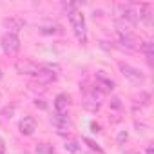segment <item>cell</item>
Returning <instances> with one entry per match:
<instances>
[{
    "mask_svg": "<svg viewBox=\"0 0 154 154\" xmlns=\"http://www.w3.org/2000/svg\"><path fill=\"white\" fill-rule=\"evenodd\" d=\"M65 9H67L69 22H71V26H72V29H74V35L78 36V40H80L82 44H85V40H87V33H85V18H84V15H82L78 9H76L74 4L65 6Z\"/></svg>",
    "mask_w": 154,
    "mask_h": 154,
    "instance_id": "cell-1",
    "label": "cell"
},
{
    "mask_svg": "<svg viewBox=\"0 0 154 154\" xmlns=\"http://www.w3.org/2000/svg\"><path fill=\"white\" fill-rule=\"evenodd\" d=\"M116 44L123 51H134L138 47V38L129 31V29H118V38Z\"/></svg>",
    "mask_w": 154,
    "mask_h": 154,
    "instance_id": "cell-2",
    "label": "cell"
},
{
    "mask_svg": "<svg viewBox=\"0 0 154 154\" xmlns=\"http://www.w3.org/2000/svg\"><path fill=\"white\" fill-rule=\"evenodd\" d=\"M116 17H118V20H122V22H125L129 26L138 24V13H136L134 6H129V4L127 6L125 4L116 6Z\"/></svg>",
    "mask_w": 154,
    "mask_h": 154,
    "instance_id": "cell-3",
    "label": "cell"
},
{
    "mask_svg": "<svg viewBox=\"0 0 154 154\" xmlns=\"http://www.w3.org/2000/svg\"><path fill=\"white\" fill-rule=\"evenodd\" d=\"M120 71H122V74L125 76V78L129 80V82H132V84H143L145 82V74L138 69V67H132V65H129V63H120Z\"/></svg>",
    "mask_w": 154,
    "mask_h": 154,
    "instance_id": "cell-4",
    "label": "cell"
},
{
    "mask_svg": "<svg viewBox=\"0 0 154 154\" xmlns=\"http://www.w3.org/2000/svg\"><path fill=\"white\" fill-rule=\"evenodd\" d=\"M2 49H4V53L9 54V56L18 54V51H20V38H18L17 35H11V33L4 35V36H2Z\"/></svg>",
    "mask_w": 154,
    "mask_h": 154,
    "instance_id": "cell-5",
    "label": "cell"
},
{
    "mask_svg": "<svg viewBox=\"0 0 154 154\" xmlns=\"http://www.w3.org/2000/svg\"><path fill=\"white\" fill-rule=\"evenodd\" d=\"M15 69H17V72H20V74L36 76V74L42 71V65H38V63H35V62H31V60H18V62L15 63Z\"/></svg>",
    "mask_w": 154,
    "mask_h": 154,
    "instance_id": "cell-6",
    "label": "cell"
},
{
    "mask_svg": "<svg viewBox=\"0 0 154 154\" xmlns=\"http://www.w3.org/2000/svg\"><path fill=\"white\" fill-rule=\"evenodd\" d=\"M4 26H6V29H8L11 35H17L18 31H22V29H24L26 22H24L20 17H9V18H6V20H4Z\"/></svg>",
    "mask_w": 154,
    "mask_h": 154,
    "instance_id": "cell-7",
    "label": "cell"
},
{
    "mask_svg": "<svg viewBox=\"0 0 154 154\" xmlns=\"http://www.w3.org/2000/svg\"><path fill=\"white\" fill-rule=\"evenodd\" d=\"M56 80V72L53 69H47V67H42V71L36 74V84L38 85H47V84H53Z\"/></svg>",
    "mask_w": 154,
    "mask_h": 154,
    "instance_id": "cell-8",
    "label": "cell"
},
{
    "mask_svg": "<svg viewBox=\"0 0 154 154\" xmlns=\"http://www.w3.org/2000/svg\"><path fill=\"white\" fill-rule=\"evenodd\" d=\"M18 129H20V132H22L24 136H31V134L36 131V122H35V118L24 116V118L20 120V123H18Z\"/></svg>",
    "mask_w": 154,
    "mask_h": 154,
    "instance_id": "cell-9",
    "label": "cell"
},
{
    "mask_svg": "<svg viewBox=\"0 0 154 154\" xmlns=\"http://www.w3.org/2000/svg\"><path fill=\"white\" fill-rule=\"evenodd\" d=\"M136 13H138V20H141L147 26H152V8L149 4H140Z\"/></svg>",
    "mask_w": 154,
    "mask_h": 154,
    "instance_id": "cell-10",
    "label": "cell"
},
{
    "mask_svg": "<svg viewBox=\"0 0 154 154\" xmlns=\"http://www.w3.org/2000/svg\"><path fill=\"white\" fill-rule=\"evenodd\" d=\"M67 109H69V98L67 94H58L54 100V111L60 116H67Z\"/></svg>",
    "mask_w": 154,
    "mask_h": 154,
    "instance_id": "cell-11",
    "label": "cell"
},
{
    "mask_svg": "<svg viewBox=\"0 0 154 154\" xmlns=\"http://www.w3.org/2000/svg\"><path fill=\"white\" fill-rule=\"evenodd\" d=\"M96 89H98V91L102 89L103 93H109V91L114 89V82L109 80V78H105L103 74H98V76H96Z\"/></svg>",
    "mask_w": 154,
    "mask_h": 154,
    "instance_id": "cell-12",
    "label": "cell"
},
{
    "mask_svg": "<svg viewBox=\"0 0 154 154\" xmlns=\"http://www.w3.org/2000/svg\"><path fill=\"white\" fill-rule=\"evenodd\" d=\"M53 125L58 129V132H65L69 129V122H67V116H60V114H54L53 116Z\"/></svg>",
    "mask_w": 154,
    "mask_h": 154,
    "instance_id": "cell-13",
    "label": "cell"
},
{
    "mask_svg": "<svg viewBox=\"0 0 154 154\" xmlns=\"http://www.w3.org/2000/svg\"><path fill=\"white\" fill-rule=\"evenodd\" d=\"M36 154H54V147L51 143H36Z\"/></svg>",
    "mask_w": 154,
    "mask_h": 154,
    "instance_id": "cell-14",
    "label": "cell"
},
{
    "mask_svg": "<svg viewBox=\"0 0 154 154\" xmlns=\"http://www.w3.org/2000/svg\"><path fill=\"white\" fill-rule=\"evenodd\" d=\"M63 147H65L67 152H72V154H78L80 152V145H78V141H76V140H67Z\"/></svg>",
    "mask_w": 154,
    "mask_h": 154,
    "instance_id": "cell-15",
    "label": "cell"
},
{
    "mask_svg": "<svg viewBox=\"0 0 154 154\" xmlns=\"http://www.w3.org/2000/svg\"><path fill=\"white\" fill-rule=\"evenodd\" d=\"M141 53L149 58V60H152V56H154V49H152V42H143L141 44Z\"/></svg>",
    "mask_w": 154,
    "mask_h": 154,
    "instance_id": "cell-16",
    "label": "cell"
},
{
    "mask_svg": "<svg viewBox=\"0 0 154 154\" xmlns=\"http://www.w3.org/2000/svg\"><path fill=\"white\" fill-rule=\"evenodd\" d=\"M13 114H15V105H6L2 111H0V116H2L4 120H9V118H13Z\"/></svg>",
    "mask_w": 154,
    "mask_h": 154,
    "instance_id": "cell-17",
    "label": "cell"
},
{
    "mask_svg": "<svg viewBox=\"0 0 154 154\" xmlns=\"http://www.w3.org/2000/svg\"><path fill=\"white\" fill-rule=\"evenodd\" d=\"M134 103H136V105H138V103H141V105H149V103H150V94H149V93H140V96L136 98Z\"/></svg>",
    "mask_w": 154,
    "mask_h": 154,
    "instance_id": "cell-18",
    "label": "cell"
},
{
    "mask_svg": "<svg viewBox=\"0 0 154 154\" xmlns=\"http://www.w3.org/2000/svg\"><path fill=\"white\" fill-rule=\"evenodd\" d=\"M84 141L91 147V150H96L98 154H103V150H102V147H98V143L96 141H93V140H89V138H84Z\"/></svg>",
    "mask_w": 154,
    "mask_h": 154,
    "instance_id": "cell-19",
    "label": "cell"
},
{
    "mask_svg": "<svg viewBox=\"0 0 154 154\" xmlns=\"http://www.w3.org/2000/svg\"><path fill=\"white\" fill-rule=\"evenodd\" d=\"M111 107H114V109H120V107H122V103H120V98H112V100H111Z\"/></svg>",
    "mask_w": 154,
    "mask_h": 154,
    "instance_id": "cell-20",
    "label": "cell"
},
{
    "mask_svg": "<svg viewBox=\"0 0 154 154\" xmlns=\"http://www.w3.org/2000/svg\"><path fill=\"white\" fill-rule=\"evenodd\" d=\"M127 138H129V136H127V132H120L118 141H120V143H123V141H127Z\"/></svg>",
    "mask_w": 154,
    "mask_h": 154,
    "instance_id": "cell-21",
    "label": "cell"
},
{
    "mask_svg": "<svg viewBox=\"0 0 154 154\" xmlns=\"http://www.w3.org/2000/svg\"><path fill=\"white\" fill-rule=\"evenodd\" d=\"M91 129H93V132H100V125H98V123H94V122L91 123Z\"/></svg>",
    "mask_w": 154,
    "mask_h": 154,
    "instance_id": "cell-22",
    "label": "cell"
},
{
    "mask_svg": "<svg viewBox=\"0 0 154 154\" xmlns=\"http://www.w3.org/2000/svg\"><path fill=\"white\" fill-rule=\"evenodd\" d=\"M0 154H6V145H4L2 140H0Z\"/></svg>",
    "mask_w": 154,
    "mask_h": 154,
    "instance_id": "cell-23",
    "label": "cell"
},
{
    "mask_svg": "<svg viewBox=\"0 0 154 154\" xmlns=\"http://www.w3.org/2000/svg\"><path fill=\"white\" fill-rule=\"evenodd\" d=\"M35 105H36V107H42V109L45 107V103H44V100H36V102H35Z\"/></svg>",
    "mask_w": 154,
    "mask_h": 154,
    "instance_id": "cell-24",
    "label": "cell"
},
{
    "mask_svg": "<svg viewBox=\"0 0 154 154\" xmlns=\"http://www.w3.org/2000/svg\"><path fill=\"white\" fill-rule=\"evenodd\" d=\"M147 154H152V147H149V149H147Z\"/></svg>",
    "mask_w": 154,
    "mask_h": 154,
    "instance_id": "cell-25",
    "label": "cell"
},
{
    "mask_svg": "<svg viewBox=\"0 0 154 154\" xmlns=\"http://www.w3.org/2000/svg\"><path fill=\"white\" fill-rule=\"evenodd\" d=\"M0 76H2V72H0Z\"/></svg>",
    "mask_w": 154,
    "mask_h": 154,
    "instance_id": "cell-26",
    "label": "cell"
}]
</instances>
